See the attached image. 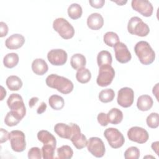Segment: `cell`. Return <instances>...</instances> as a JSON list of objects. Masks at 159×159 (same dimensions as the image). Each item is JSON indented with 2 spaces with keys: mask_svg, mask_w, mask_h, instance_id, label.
Masks as SVG:
<instances>
[{
  "mask_svg": "<svg viewBox=\"0 0 159 159\" xmlns=\"http://www.w3.org/2000/svg\"><path fill=\"white\" fill-rule=\"evenodd\" d=\"M45 83L48 87L56 89L63 94L70 93L74 88V85L71 80L57 74L48 75L45 80Z\"/></svg>",
  "mask_w": 159,
  "mask_h": 159,
  "instance_id": "1",
  "label": "cell"
},
{
  "mask_svg": "<svg viewBox=\"0 0 159 159\" xmlns=\"http://www.w3.org/2000/svg\"><path fill=\"white\" fill-rule=\"evenodd\" d=\"M134 51L139 61L143 65H150L155 59L154 50L146 41L138 42L134 47Z\"/></svg>",
  "mask_w": 159,
  "mask_h": 159,
  "instance_id": "2",
  "label": "cell"
},
{
  "mask_svg": "<svg viewBox=\"0 0 159 159\" xmlns=\"http://www.w3.org/2000/svg\"><path fill=\"white\" fill-rule=\"evenodd\" d=\"M127 30L130 34L139 37H145L150 32L148 25L142 19L137 16L132 17L129 19L127 24Z\"/></svg>",
  "mask_w": 159,
  "mask_h": 159,
  "instance_id": "3",
  "label": "cell"
},
{
  "mask_svg": "<svg viewBox=\"0 0 159 159\" xmlns=\"http://www.w3.org/2000/svg\"><path fill=\"white\" fill-rule=\"evenodd\" d=\"M53 28L64 39H71L75 35V29L72 25L63 17L54 20Z\"/></svg>",
  "mask_w": 159,
  "mask_h": 159,
  "instance_id": "4",
  "label": "cell"
},
{
  "mask_svg": "<svg viewBox=\"0 0 159 159\" xmlns=\"http://www.w3.org/2000/svg\"><path fill=\"white\" fill-rule=\"evenodd\" d=\"M7 104L11 111L16 113L21 119L26 114V108L22 96L17 93L11 94L7 100Z\"/></svg>",
  "mask_w": 159,
  "mask_h": 159,
  "instance_id": "5",
  "label": "cell"
},
{
  "mask_svg": "<svg viewBox=\"0 0 159 159\" xmlns=\"http://www.w3.org/2000/svg\"><path fill=\"white\" fill-rule=\"evenodd\" d=\"M104 135L109 145L113 148H119L121 147L125 142L124 135L116 128L109 127L106 129L104 130Z\"/></svg>",
  "mask_w": 159,
  "mask_h": 159,
  "instance_id": "6",
  "label": "cell"
},
{
  "mask_svg": "<svg viewBox=\"0 0 159 159\" xmlns=\"http://www.w3.org/2000/svg\"><path fill=\"white\" fill-rule=\"evenodd\" d=\"M114 76L115 70L111 65L102 66L99 67L96 83L99 86L106 87L112 83Z\"/></svg>",
  "mask_w": 159,
  "mask_h": 159,
  "instance_id": "7",
  "label": "cell"
},
{
  "mask_svg": "<svg viewBox=\"0 0 159 159\" xmlns=\"http://www.w3.org/2000/svg\"><path fill=\"white\" fill-rule=\"evenodd\" d=\"M9 140L11 148L16 152H22L26 148L25 136L21 130H12L10 132Z\"/></svg>",
  "mask_w": 159,
  "mask_h": 159,
  "instance_id": "8",
  "label": "cell"
},
{
  "mask_svg": "<svg viewBox=\"0 0 159 159\" xmlns=\"http://www.w3.org/2000/svg\"><path fill=\"white\" fill-rule=\"evenodd\" d=\"M70 124L71 127V135L70 140L77 149L81 150L84 148L88 143L86 136L81 132L80 127L77 124L74 123Z\"/></svg>",
  "mask_w": 159,
  "mask_h": 159,
  "instance_id": "9",
  "label": "cell"
},
{
  "mask_svg": "<svg viewBox=\"0 0 159 159\" xmlns=\"http://www.w3.org/2000/svg\"><path fill=\"white\" fill-rule=\"evenodd\" d=\"M88 150L95 157H102L106 152L103 141L99 137H93L89 138L87 143Z\"/></svg>",
  "mask_w": 159,
  "mask_h": 159,
  "instance_id": "10",
  "label": "cell"
},
{
  "mask_svg": "<svg viewBox=\"0 0 159 159\" xmlns=\"http://www.w3.org/2000/svg\"><path fill=\"white\" fill-rule=\"evenodd\" d=\"M134 99V92L129 87H124L119 89L117 94V101L122 107H129L132 106Z\"/></svg>",
  "mask_w": 159,
  "mask_h": 159,
  "instance_id": "11",
  "label": "cell"
},
{
  "mask_svg": "<svg viewBox=\"0 0 159 159\" xmlns=\"http://www.w3.org/2000/svg\"><path fill=\"white\" fill-rule=\"evenodd\" d=\"M127 137L130 140L142 144L147 142L149 138V135L145 129L138 126H134L129 129L127 132Z\"/></svg>",
  "mask_w": 159,
  "mask_h": 159,
  "instance_id": "12",
  "label": "cell"
},
{
  "mask_svg": "<svg viewBox=\"0 0 159 159\" xmlns=\"http://www.w3.org/2000/svg\"><path fill=\"white\" fill-rule=\"evenodd\" d=\"M68 55L65 50L63 49H52L47 53L48 61L55 66H61L66 63Z\"/></svg>",
  "mask_w": 159,
  "mask_h": 159,
  "instance_id": "13",
  "label": "cell"
},
{
  "mask_svg": "<svg viewBox=\"0 0 159 159\" xmlns=\"http://www.w3.org/2000/svg\"><path fill=\"white\" fill-rule=\"evenodd\" d=\"M131 6L134 10L145 17H150L153 11L152 3L147 0H132Z\"/></svg>",
  "mask_w": 159,
  "mask_h": 159,
  "instance_id": "14",
  "label": "cell"
},
{
  "mask_svg": "<svg viewBox=\"0 0 159 159\" xmlns=\"http://www.w3.org/2000/svg\"><path fill=\"white\" fill-rule=\"evenodd\" d=\"M114 49L116 58L119 63H126L131 60V53L125 43L119 42L114 45Z\"/></svg>",
  "mask_w": 159,
  "mask_h": 159,
  "instance_id": "15",
  "label": "cell"
},
{
  "mask_svg": "<svg viewBox=\"0 0 159 159\" xmlns=\"http://www.w3.org/2000/svg\"><path fill=\"white\" fill-rule=\"evenodd\" d=\"M25 43L24 37L19 34H14L9 36L5 41L6 47L10 50L20 48Z\"/></svg>",
  "mask_w": 159,
  "mask_h": 159,
  "instance_id": "16",
  "label": "cell"
},
{
  "mask_svg": "<svg viewBox=\"0 0 159 159\" xmlns=\"http://www.w3.org/2000/svg\"><path fill=\"white\" fill-rule=\"evenodd\" d=\"M87 25L91 30H99L104 25V19L99 13H92L88 17Z\"/></svg>",
  "mask_w": 159,
  "mask_h": 159,
  "instance_id": "17",
  "label": "cell"
},
{
  "mask_svg": "<svg viewBox=\"0 0 159 159\" xmlns=\"http://www.w3.org/2000/svg\"><path fill=\"white\" fill-rule=\"evenodd\" d=\"M32 70L33 72L37 75H43L48 70V65L46 61L42 58H36L32 63Z\"/></svg>",
  "mask_w": 159,
  "mask_h": 159,
  "instance_id": "18",
  "label": "cell"
},
{
  "mask_svg": "<svg viewBox=\"0 0 159 159\" xmlns=\"http://www.w3.org/2000/svg\"><path fill=\"white\" fill-rule=\"evenodd\" d=\"M153 104V101L151 96L143 94L139 96L137 101V107L141 111H147L150 110Z\"/></svg>",
  "mask_w": 159,
  "mask_h": 159,
  "instance_id": "19",
  "label": "cell"
},
{
  "mask_svg": "<svg viewBox=\"0 0 159 159\" xmlns=\"http://www.w3.org/2000/svg\"><path fill=\"white\" fill-rule=\"evenodd\" d=\"M55 132L61 138L69 139L71 135V127L64 123H57L54 126Z\"/></svg>",
  "mask_w": 159,
  "mask_h": 159,
  "instance_id": "20",
  "label": "cell"
},
{
  "mask_svg": "<svg viewBox=\"0 0 159 159\" xmlns=\"http://www.w3.org/2000/svg\"><path fill=\"white\" fill-rule=\"evenodd\" d=\"M37 139L40 142L43 143V145H52L56 147L57 140L55 136L47 130H40L37 133Z\"/></svg>",
  "mask_w": 159,
  "mask_h": 159,
  "instance_id": "21",
  "label": "cell"
},
{
  "mask_svg": "<svg viewBox=\"0 0 159 159\" xmlns=\"http://www.w3.org/2000/svg\"><path fill=\"white\" fill-rule=\"evenodd\" d=\"M109 123L117 125L123 119V113L118 108H112L107 114Z\"/></svg>",
  "mask_w": 159,
  "mask_h": 159,
  "instance_id": "22",
  "label": "cell"
},
{
  "mask_svg": "<svg viewBox=\"0 0 159 159\" xmlns=\"http://www.w3.org/2000/svg\"><path fill=\"white\" fill-rule=\"evenodd\" d=\"M86 60L85 57L81 53H75L71 57L70 65L75 70H79L85 66Z\"/></svg>",
  "mask_w": 159,
  "mask_h": 159,
  "instance_id": "23",
  "label": "cell"
},
{
  "mask_svg": "<svg viewBox=\"0 0 159 159\" xmlns=\"http://www.w3.org/2000/svg\"><path fill=\"white\" fill-rule=\"evenodd\" d=\"M6 84L11 91H18L22 86V81L17 76L11 75L7 78Z\"/></svg>",
  "mask_w": 159,
  "mask_h": 159,
  "instance_id": "24",
  "label": "cell"
},
{
  "mask_svg": "<svg viewBox=\"0 0 159 159\" xmlns=\"http://www.w3.org/2000/svg\"><path fill=\"white\" fill-rule=\"evenodd\" d=\"M112 61V57L109 52L107 50H102L98 54L97 63L99 67L104 65H111Z\"/></svg>",
  "mask_w": 159,
  "mask_h": 159,
  "instance_id": "25",
  "label": "cell"
},
{
  "mask_svg": "<svg viewBox=\"0 0 159 159\" xmlns=\"http://www.w3.org/2000/svg\"><path fill=\"white\" fill-rule=\"evenodd\" d=\"M19 55L16 53H9L3 58L4 65L8 68L15 67L19 63Z\"/></svg>",
  "mask_w": 159,
  "mask_h": 159,
  "instance_id": "26",
  "label": "cell"
},
{
  "mask_svg": "<svg viewBox=\"0 0 159 159\" xmlns=\"http://www.w3.org/2000/svg\"><path fill=\"white\" fill-rule=\"evenodd\" d=\"M48 103L50 106L54 110H61L65 105L63 98L58 95L53 94L50 96L48 99Z\"/></svg>",
  "mask_w": 159,
  "mask_h": 159,
  "instance_id": "27",
  "label": "cell"
},
{
  "mask_svg": "<svg viewBox=\"0 0 159 159\" xmlns=\"http://www.w3.org/2000/svg\"><path fill=\"white\" fill-rule=\"evenodd\" d=\"M76 78L80 83H87L91 78V73L88 68L83 67L77 70L76 73Z\"/></svg>",
  "mask_w": 159,
  "mask_h": 159,
  "instance_id": "28",
  "label": "cell"
},
{
  "mask_svg": "<svg viewBox=\"0 0 159 159\" xmlns=\"http://www.w3.org/2000/svg\"><path fill=\"white\" fill-rule=\"evenodd\" d=\"M68 16L72 19H78L81 17L83 10L81 6L77 3H72L67 10Z\"/></svg>",
  "mask_w": 159,
  "mask_h": 159,
  "instance_id": "29",
  "label": "cell"
},
{
  "mask_svg": "<svg viewBox=\"0 0 159 159\" xmlns=\"http://www.w3.org/2000/svg\"><path fill=\"white\" fill-rule=\"evenodd\" d=\"M58 158L60 159H70L73 155V151L71 147L67 145H63L57 150Z\"/></svg>",
  "mask_w": 159,
  "mask_h": 159,
  "instance_id": "30",
  "label": "cell"
},
{
  "mask_svg": "<svg viewBox=\"0 0 159 159\" xmlns=\"http://www.w3.org/2000/svg\"><path fill=\"white\" fill-rule=\"evenodd\" d=\"M114 97H115V93L114 90L111 88L102 90L101 91H100L98 96L99 101L104 103L111 102L112 101H113Z\"/></svg>",
  "mask_w": 159,
  "mask_h": 159,
  "instance_id": "31",
  "label": "cell"
},
{
  "mask_svg": "<svg viewBox=\"0 0 159 159\" xmlns=\"http://www.w3.org/2000/svg\"><path fill=\"white\" fill-rule=\"evenodd\" d=\"M104 42L109 47H114V45L119 42V37L118 35L114 32H107L103 37Z\"/></svg>",
  "mask_w": 159,
  "mask_h": 159,
  "instance_id": "32",
  "label": "cell"
},
{
  "mask_svg": "<svg viewBox=\"0 0 159 159\" xmlns=\"http://www.w3.org/2000/svg\"><path fill=\"white\" fill-rule=\"evenodd\" d=\"M22 119L14 112L9 111L7 113L4 118V123L9 127H12L17 125Z\"/></svg>",
  "mask_w": 159,
  "mask_h": 159,
  "instance_id": "33",
  "label": "cell"
},
{
  "mask_svg": "<svg viewBox=\"0 0 159 159\" xmlns=\"http://www.w3.org/2000/svg\"><path fill=\"white\" fill-rule=\"evenodd\" d=\"M56 147L52 145H43L42 147V155L43 159H53L54 158Z\"/></svg>",
  "mask_w": 159,
  "mask_h": 159,
  "instance_id": "34",
  "label": "cell"
},
{
  "mask_svg": "<svg viewBox=\"0 0 159 159\" xmlns=\"http://www.w3.org/2000/svg\"><path fill=\"white\" fill-rule=\"evenodd\" d=\"M147 125L152 129H156L159 125V116L157 112H152L150 114L146 119Z\"/></svg>",
  "mask_w": 159,
  "mask_h": 159,
  "instance_id": "35",
  "label": "cell"
},
{
  "mask_svg": "<svg viewBox=\"0 0 159 159\" xmlns=\"http://www.w3.org/2000/svg\"><path fill=\"white\" fill-rule=\"evenodd\" d=\"M140 157V150L136 147H130L124 152L125 159H138Z\"/></svg>",
  "mask_w": 159,
  "mask_h": 159,
  "instance_id": "36",
  "label": "cell"
},
{
  "mask_svg": "<svg viewBox=\"0 0 159 159\" xmlns=\"http://www.w3.org/2000/svg\"><path fill=\"white\" fill-rule=\"evenodd\" d=\"M42 157V152L39 147H32L28 152V158L29 159H40Z\"/></svg>",
  "mask_w": 159,
  "mask_h": 159,
  "instance_id": "37",
  "label": "cell"
},
{
  "mask_svg": "<svg viewBox=\"0 0 159 159\" xmlns=\"http://www.w3.org/2000/svg\"><path fill=\"white\" fill-rule=\"evenodd\" d=\"M97 120L99 124L102 126H106L109 123L107 114H105L104 112H100L98 115Z\"/></svg>",
  "mask_w": 159,
  "mask_h": 159,
  "instance_id": "38",
  "label": "cell"
},
{
  "mask_svg": "<svg viewBox=\"0 0 159 159\" xmlns=\"http://www.w3.org/2000/svg\"><path fill=\"white\" fill-rule=\"evenodd\" d=\"M1 134H0V143H2L7 140H9L10 137V133L8 132L6 130L1 128L0 129Z\"/></svg>",
  "mask_w": 159,
  "mask_h": 159,
  "instance_id": "39",
  "label": "cell"
},
{
  "mask_svg": "<svg viewBox=\"0 0 159 159\" xmlns=\"http://www.w3.org/2000/svg\"><path fill=\"white\" fill-rule=\"evenodd\" d=\"M89 3L90 4L91 6L93 7L96 8V9H99L103 7L105 3L104 0H93V1H89Z\"/></svg>",
  "mask_w": 159,
  "mask_h": 159,
  "instance_id": "40",
  "label": "cell"
},
{
  "mask_svg": "<svg viewBox=\"0 0 159 159\" xmlns=\"http://www.w3.org/2000/svg\"><path fill=\"white\" fill-rule=\"evenodd\" d=\"M8 27L7 25L4 22H0V37H3L6 36L8 33Z\"/></svg>",
  "mask_w": 159,
  "mask_h": 159,
  "instance_id": "41",
  "label": "cell"
},
{
  "mask_svg": "<svg viewBox=\"0 0 159 159\" xmlns=\"http://www.w3.org/2000/svg\"><path fill=\"white\" fill-rule=\"evenodd\" d=\"M47 109V104L45 102H42L40 105L39 106V107L37 109V113L39 114H41L43 113Z\"/></svg>",
  "mask_w": 159,
  "mask_h": 159,
  "instance_id": "42",
  "label": "cell"
},
{
  "mask_svg": "<svg viewBox=\"0 0 159 159\" xmlns=\"http://www.w3.org/2000/svg\"><path fill=\"white\" fill-rule=\"evenodd\" d=\"M39 98H37V97H33V98H30V99L29 101V107H30V108L33 107L35 106V104L39 101Z\"/></svg>",
  "mask_w": 159,
  "mask_h": 159,
  "instance_id": "43",
  "label": "cell"
},
{
  "mask_svg": "<svg viewBox=\"0 0 159 159\" xmlns=\"http://www.w3.org/2000/svg\"><path fill=\"white\" fill-rule=\"evenodd\" d=\"M158 143L159 142L158 141L157 142H153L152 143V145H151V147L153 149V150L157 153V155H158Z\"/></svg>",
  "mask_w": 159,
  "mask_h": 159,
  "instance_id": "44",
  "label": "cell"
},
{
  "mask_svg": "<svg viewBox=\"0 0 159 159\" xmlns=\"http://www.w3.org/2000/svg\"><path fill=\"white\" fill-rule=\"evenodd\" d=\"M158 83H157L156 85L153 88V94H155V96H156V98L158 100V96H157V94H158Z\"/></svg>",
  "mask_w": 159,
  "mask_h": 159,
  "instance_id": "45",
  "label": "cell"
},
{
  "mask_svg": "<svg viewBox=\"0 0 159 159\" xmlns=\"http://www.w3.org/2000/svg\"><path fill=\"white\" fill-rule=\"evenodd\" d=\"M1 100H3L4 98L6 96V91L4 89V88H3V86H1Z\"/></svg>",
  "mask_w": 159,
  "mask_h": 159,
  "instance_id": "46",
  "label": "cell"
},
{
  "mask_svg": "<svg viewBox=\"0 0 159 159\" xmlns=\"http://www.w3.org/2000/svg\"><path fill=\"white\" fill-rule=\"evenodd\" d=\"M113 2L117 3V4L120 5V6H122L123 4H125V3L127 2V1H113Z\"/></svg>",
  "mask_w": 159,
  "mask_h": 159,
  "instance_id": "47",
  "label": "cell"
}]
</instances>
